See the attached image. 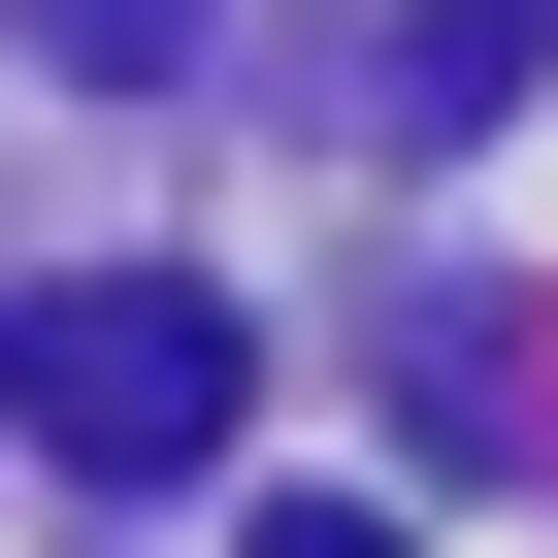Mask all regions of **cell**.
I'll use <instances>...</instances> for the list:
<instances>
[{
  "mask_svg": "<svg viewBox=\"0 0 558 558\" xmlns=\"http://www.w3.org/2000/svg\"><path fill=\"white\" fill-rule=\"evenodd\" d=\"M263 395V329L197 296V263H66V296H0V427H34L66 493H197Z\"/></svg>",
  "mask_w": 558,
  "mask_h": 558,
  "instance_id": "1",
  "label": "cell"
}]
</instances>
